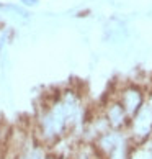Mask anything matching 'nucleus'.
Wrapping results in <instances>:
<instances>
[{"instance_id": "39448f33", "label": "nucleus", "mask_w": 152, "mask_h": 159, "mask_svg": "<svg viewBox=\"0 0 152 159\" xmlns=\"http://www.w3.org/2000/svg\"><path fill=\"white\" fill-rule=\"evenodd\" d=\"M77 159H90V157H89V156H79Z\"/></svg>"}, {"instance_id": "f257e3e1", "label": "nucleus", "mask_w": 152, "mask_h": 159, "mask_svg": "<svg viewBox=\"0 0 152 159\" xmlns=\"http://www.w3.org/2000/svg\"><path fill=\"white\" fill-rule=\"evenodd\" d=\"M93 146L97 149L98 157L102 159H129L134 143L131 141L128 131L110 128L93 141Z\"/></svg>"}, {"instance_id": "f03ea898", "label": "nucleus", "mask_w": 152, "mask_h": 159, "mask_svg": "<svg viewBox=\"0 0 152 159\" xmlns=\"http://www.w3.org/2000/svg\"><path fill=\"white\" fill-rule=\"evenodd\" d=\"M149 87H145L142 82L136 80H128L116 89L115 97L119 100V103L123 105V108L126 110V113L129 115V118H132L139 110L142 108V105L145 103L149 95Z\"/></svg>"}, {"instance_id": "20e7f679", "label": "nucleus", "mask_w": 152, "mask_h": 159, "mask_svg": "<svg viewBox=\"0 0 152 159\" xmlns=\"http://www.w3.org/2000/svg\"><path fill=\"white\" fill-rule=\"evenodd\" d=\"M23 7H38L39 0H20Z\"/></svg>"}, {"instance_id": "7ed1b4c3", "label": "nucleus", "mask_w": 152, "mask_h": 159, "mask_svg": "<svg viewBox=\"0 0 152 159\" xmlns=\"http://www.w3.org/2000/svg\"><path fill=\"white\" fill-rule=\"evenodd\" d=\"M102 115L105 121L108 123V126L111 129H119V131H126L129 126V115L126 113V110L123 108V105L119 103V100L115 95L110 97L106 102L103 103L102 108Z\"/></svg>"}]
</instances>
